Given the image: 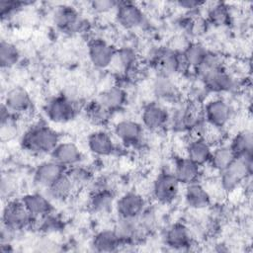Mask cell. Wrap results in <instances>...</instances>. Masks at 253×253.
<instances>
[{
	"instance_id": "cell-1",
	"label": "cell",
	"mask_w": 253,
	"mask_h": 253,
	"mask_svg": "<svg viewBox=\"0 0 253 253\" xmlns=\"http://www.w3.org/2000/svg\"><path fill=\"white\" fill-rule=\"evenodd\" d=\"M59 142V133L45 125L31 126L21 137L23 149L34 154H50Z\"/></svg>"
},
{
	"instance_id": "cell-2",
	"label": "cell",
	"mask_w": 253,
	"mask_h": 253,
	"mask_svg": "<svg viewBox=\"0 0 253 253\" xmlns=\"http://www.w3.org/2000/svg\"><path fill=\"white\" fill-rule=\"evenodd\" d=\"M252 155L236 157V159L219 174L220 188L224 192H232L245 182L252 174Z\"/></svg>"
},
{
	"instance_id": "cell-3",
	"label": "cell",
	"mask_w": 253,
	"mask_h": 253,
	"mask_svg": "<svg viewBox=\"0 0 253 253\" xmlns=\"http://www.w3.org/2000/svg\"><path fill=\"white\" fill-rule=\"evenodd\" d=\"M34 217L27 211L21 200H12L7 202L2 211L3 227L16 232L32 224Z\"/></svg>"
},
{
	"instance_id": "cell-4",
	"label": "cell",
	"mask_w": 253,
	"mask_h": 253,
	"mask_svg": "<svg viewBox=\"0 0 253 253\" xmlns=\"http://www.w3.org/2000/svg\"><path fill=\"white\" fill-rule=\"evenodd\" d=\"M47 119L56 124H63L72 121L78 109L76 104L66 95H57L48 100L44 107Z\"/></svg>"
},
{
	"instance_id": "cell-5",
	"label": "cell",
	"mask_w": 253,
	"mask_h": 253,
	"mask_svg": "<svg viewBox=\"0 0 253 253\" xmlns=\"http://www.w3.org/2000/svg\"><path fill=\"white\" fill-rule=\"evenodd\" d=\"M180 185L181 184L178 182L173 172L167 170L162 171L153 182V197L158 203L169 205L177 199Z\"/></svg>"
},
{
	"instance_id": "cell-6",
	"label": "cell",
	"mask_w": 253,
	"mask_h": 253,
	"mask_svg": "<svg viewBox=\"0 0 253 253\" xmlns=\"http://www.w3.org/2000/svg\"><path fill=\"white\" fill-rule=\"evenodd\" d=\"M203 115L208 125L221 129L231 119L232 109L225 100L216 98L209 101L205 105Z\"/></svg>"
},
{
	"instance_id": "cell-7",
	"label": "cell",
	"mask_w": 253,
	"mask_h": 253,
	"mask_svg": "<svg viewBox=\"0 0 253 253\" xmlns=\"http://www.w3.org/2000/svg\"><path fill=\"white\" fill-rule=\"evenodd\" d=\"M53 23L64 33H78L83 29L84 21L76 8L70 5H60L53 13Z\"/></svg>"
},
{
	"instance_id": "cell-8",
	"label": "cell",
	"mask_w": 253,
	"mask_h": 253,
	"mask_svg": "<svg viewBox=\"0 0 253 253\" xmlns=\"http://www.w3.org/2000/svg\"><path fill=\"white\" fill-rule=\"evenodd\" d=\"M117 48L102 39H94L88 43V56L91 63L99 69L109 67L115 60Z\"/></svg>"
},
{
	"instance_id": "cell-9",
	"label": "cell",
	"mask_w": 253,
	"mask_h": 253,
	"mask_svg": "<svg viewBox=\"0 0 253 253\" xmlns=\"http://www.w3.org/2000/svg\"><path fill=\"white\" fill-rule=\"evenodd\" d=\"M116 20L118 24L127 30L140 27L145 20L141 8L131 1H121L116 8Z\"/></svg>"
},
{
	"instance_id": "cell-10",
	"label": "cell",
	"mask_w": 253,
	"mask_h": 253,
	"mask_svg": "<svg viewBox=\"0 0 253 253\" xmlns=\"http://www.w3.org/2000/svg\"><path fill=\"white\" fill-rule=\"evenodd\" d=\"M67 168L53 159L42 162L37 166L33 175L34 185L45 190L59 177L65 174Z\"/></svg>"
},
{
	"instance_id": "cell-11",
	"label": "cell",
	"mask_w": 253,
	"mask_h": 253,
	"mask_svg": "<svg viewBox=\"0 0 253 253\" xmlns=\"http://www.w3.org/2000/svg\"><path fill=\"white\" fill-rule=\"evenodd\" d=\"M205 88L213 93L227 92L233 89L234 80L222 67L218 66L200 74Z\"/></svg>"
},
{
	"instance_id": "cell-12",
	"label": "cell",
	"mask_w": 253,
	"mask_h": 253,
	"mask_svg": "<svg viewBox=\"0 0 253 253\" xmlns=\"http://www.w3.org/2000/svg\"><path fill=\"white\" fill-rule=\"evenodd\" d=\"M114 230L123 245L134 244L141 240L146 234L143 231L138 216L137 217H119Z\"/></svg>"
},
{
	"instance_id": "cell-13",
	"label": "cell",
	"mask_w": 253,
	"mask_h": 253,
	"mask_svg": "<svg viewBox=\"0 0 253 253\" xmlns=\"http://www.w3.org/2000/svg\"><path fill=\"white\" fill-rule=\"evenodd\" d=\"M114 133L126 146L135 147L142 142L143 126L135 121L123 120L115 125Z\"/></svg>"
},
{
	"instance_id": "cell-14",
	"label": "cell",
	"mask_w": 253,
	"mask_h": 253,
	"mask_svg": "<svg viewBox=\"0 0 253 253\" xmlns=\"http://www.w3.org/2000/svg\"><path fill=\"white\" fill-rule=\"evenodd\" d=\"M170 115L167 109L158 103H150L143 108L141 113L142 126L151 131H157L168 124Z\"/></svg>"
},
{
	"instance_id": "cell-15",
	"label": "cell",
	"mask_w": 253,
	"mask_h": 253,
	"mask_svg": "<svg viewBox=\"0 0 253 253\" xmlns=\"http://www.w3.org/2000/svg\"><path fill=\"white\" fill-rule=\"evenodd\" d=\"M146 209L144 198L136 192H127L116 203L119 217H137Z\"/></svg>"
},
{
	"instance_id": "cell-16",
	"label": "cell",
	"mask_w": 253,
	"mask_h": 253,
	"mask_svg": "<svg viewBox=\"0 0 253 253\" xmlns=\"http://www.w3.org/2000/svg\"><path fill=\"white\" fill-rule=\"evenodd\" d=\"M3 104L14 115L28 113L33 108V101L29 92L21 86H15L8 90Z\"/></svg>"
},
{
	"instance_id": "cell-17",
	"label": "cell",
	"mask_w": 253,
	"mask_h": 253,
	"mask_svg": "<svg viewBox=\"0 0 253 253\" xmlns=\"http://www.w3.org/2000/svg\"><path fill=\"white\" fill-rule=\"evenodd\" d=\"M165 244L175 250L187 249L192 244L190 229L182 222L171 224L164 234Z\"/></svg>"
},
{
	"instance_id": "cell-18",
	"label": "cell",
	"mask_w": 253,
	"mask_h": 253,
	"mask_svg": "<svg viewBox=\"0 0 253 253\" xmlns=\"http://www.w3.org/2000/svg\"><path fill=\"white\" fill-rule=\"evenodd\" d=\"M211 144L204 137L194 136L186 147V157L199 166L208 164L211 155Z\"/></svg>"
},
{
	"instance_id": "cell-19",
	"label": "cell",
	"mask_w": 253,
	"mask_h": 253,
	"mask_svg": "<svg viewBox=\"0 0 253 253\" xmlns=\"http://www.w3.org/2000/svg\"><path fill=\"white\" fill-rule=\"evenodd\" d=\"M51 159L65 166L66 168L78 165L82 160V152L79 147L70 141L59 142L50 153Z\"/></svg>"
},
{
	"instance_id": "cell-20",
	"label": "cell",
	"mask_w": 253,
	"mask_h": 253,
	"mask_svg": "<svg viewBox=\"0 0 253 253\" xmlns=\"http://www.w3.org/2000/svg\"><path fill=\"white\" fill-rule=\"evenodd\" d=\"M22 203L34 218L50 214L53 211L51 201L45 194L31 193L22 197Z\"/></svg>"
},
{
	"instance_id": "cell-21",
	"label": "cell",
	"mask_w": 253,
	"mask_h": 253,
	"mask_svg": "<svg viewBox=\"0 0 253 253\" xmlns=\"http://www.w3.org/2000/svg\"><path fill=\"white\" fill-rule=\"evenodd\" d=\"M176 179L182 185L199 182L201 177V166L197 165L187 157H179L175 161L174 171Z\"/></svg>"
},
{
	"instance_id": "cell-22",
	"label": "cell",
	"mask_w": 253,
	"mask_h": 253,
	"mask_svg": "<svg viewBox=\"0 0 253 253\" xmlns=\"http://www.w3.org/2000/svg\"><path fill=\"white\" fill-rule=\"evenodd\" d=\"M208 190L199 182L186 185L184 199L186 205L193 210H203L211 205V199Z\"/></svg>"
},
{
	"instance_id": "cell-23",
	"label": "cell",
	"mask_w": 253,
	"mask_h": 253,
	"mask_svg": "<svg viewBox=\"0 0 253 253\" xmlns=\"http://www.w3.org/2000/svg\"><path fill=\"white\" fill-rule=\"evenodd\" d=\"M87 145L89 150L98 156H110L116 151V144L113 138L103 130H97L89 134Z\"/></svg>"
},
{
	"instance_id": "cell-24",
	"label": "cell",
	"mask_w": 253,
	"mask_h": 253,
	"mask_svg": "<svg viewBox=\"0 0 253 253\" xmlns=\"http://www.w3.org/2000/svg\"><path fill=\"white\" fill-rule=\"evenodd\" d=\"M126 100L127 96L126 91L119 86H114L104 90L96 99V101L111 114L121 110L126 105Z\"/></svg>"
},
{
	"instance_id": "cell-25",
	"label": "cell",
	"mask_w": 253,
	"mask_h": 253,
	"mask_svg": "<svg viewBox=\"0 0 253 253\" xmlns=\"http://www.w3.org/2000/svg\"><path fill=\"white\" fill-rule=\"evenodd\" d=\"M75 188L74 183L67 173H65L55 182H53L48 188H46L44 190V194L50 201L63 202L70 198Z\"/></svg>"
},
{
	"instance_id": "cell-26",
	"label": "cell",
	"mask_w": 253,
	"mask_h": 253,
	"mask_svg": "<svg viewBox=\"0 0 253 253\" xmlns=\"http://www.w3.org/2000/svg\"><path fill=\"white\" fill-rule=\"evenodd\" d=\"M91 246L97 252H114L124 246L115 230H101L97 232L91 241Z\"/></svg>"
},
{
	"instance_id": "cell-27",
	"label": "cell",
	"mask_w": 253,
	"mask_h": 253,
	"mask_svg": "<svg viewBox=\"0 0 253 253\" xmlns=\"http://www.w3.org/2000/svg\"><path fill=\"white\" fill-rule=\"evenodd\" d=\"M152 89L154 95L161 101L174 102L179 98V90L168 76H157L153 82Z\"/></svg>"
},
{
	"instance_id": "cell-28",
	"label": "cell",
	"mask_w": 253,
	"mask_h": 253,
	"mask_svg": "<svg viewBox=\"0 0 253 253\" xmlns=\"http://www.w3.org/2000/svg\"><path fill=\"white\" fill-rule=\"evenodd\" d=\"M235 159H236V155L230 148L229 144L219 145V146H216L214 149H212L211 155L208 164H210L212 169L220 173L225 168H227Z\"/></svg>"
},
{
	"instance_id": "cell-29",
	"label": "cell",
	"mask_w": 253,
	"mask_h": 253,
	"mask_svg": "<svg viewBox=\"0 0 253 253\" xmlns=\"http://www.w3.org/2000/svg\"><path fill=\"white\" fill-rule=\"evenodd\" d=\"M115 201V195L108 188H100L96 190L90 198V208L93 211L104 213L109 211Z\"/></svg>"
},
{
	"instance_id": "cell-30",
	"label": "cell",
	"mask_w": 253,
	"mask_h": 253,
	"mask_svg": "<svg viewBox=\"0 0 253 253\" xmlns=\"http://www.w3.org/2000/svg\"><path fill=\"white\" fill-rule=\"evenodd\" d=\"M230 148L236 157H244L252 155L253 149V136L252 132L248 129L239 131L234 135L230 144Z\"/></svg>"
},
{
	"instance_id": "cell-31",
	"label": "cell",
	"mask_w": 253,
	"mask_h": 253,
	"mask_svg": "<svg viewBox=\"0 0 253 253\" xmlns=\"http://www.w3.org/2000/svg\"><path fill=\"white\" fill-rule=\"evenodd\" d=\"M209 22L215 27L228 26L231 21L229 9L225 3L218 2L211 7L208 11Z\"/></svg>"
},
{
	"instance_id": "cell-32",
	"label": "cell",
	"mask_w": 253,
	"mask_h": 253,
	"mask_svg": "<svg viewBox=\"0 0 253 253\" xmlns=\"http://www.w3.org/2000/svg\"><path fill=\"white\" fill-rule=\"evenodd\" d=\"M20 59V51L18 47L7 41L2 40L0 43V65L4 68H10L18 63Z\"/></svg>"
},
{
	"instance_id": "cell-33",
	"label": "cell",
	"mask_w": 253,
	"mask_h": 253,
	"mask_svg": "<svg viewBox=\"0 0 253 253\" xmlns=\"http://www.w3.org/2000/svg\"><path fill=\"white\" fill-rule=\"evenodd\" d=\"M183 52L190 67L197 69L202 64L209 51L203 44L199 42H192L187 45Z\"/></svg>"
},
{
	"instance_id": "cell-34",
	"label": "cell",
	"mask_w": 253,
	"mask_h": 253,
	"mask_svg": "<svg viewBox=\"0 0 253 253\" xmlns=\"http://www.w3.org/2000/svg\"><path fill=\"white\" fill-rule=\"evenodd\" d=\"M86 116L89 121L96 125H104L110 118L111 113L102 107L96 100L90 102L85 109Z\"/></svg>"
},
{
	"instance_id": "cell-35",
	"label": "cell",
	"mask_w": 253,
	"mask_h": 253,
	"mask_svg": "<svg viewBox=\"0 0 253 253\" xmlns=\"http://www.w3.org/2000/svg\"><path fill=\"white\" fill-rule=\"evenodd\" d=\"M66 173L70 177L76 188L87 184L92 177L91 172L88 169L78 165L70 167L69 169H67Z\"/></svg>"
},
{
	"instance_id": "cell-36",
	"label": "cell",
	"mask_w": 253,
	"mask_h": 253,
	"mask_svg": "<svg viewBox=\"0 0 253 253\" xmlns=\"http://www.w3.org/2000/svg\"><path fill=\"white\" fill-rule=\"evenodd\" d=\"M115 60H117L120 63V65L126 70L130 69L134 65L136 61V55L134 50H132L131 48L122 47L120 49H117Z\"/></svg>"
},
{
	"instance_id": "cell-37",
	"label": "cell",
	"mask_w": 253,
	"mask_h": 253,
	"mask_svg": "<svg viewBox=\"0 0 253 253\" xmlns=\"http://www.w3.org/2000/svg\"><path fill=\"white\" fill-rule=\"evenodd\" d=\"M118 1L114 0H98V1H92L90 3L91 9L96 13H107L113 9H116L118 6Z\"/></svg>"
},
{
	"instance_id": "cell-38",
	"label": "cell",
	"mask_w": 253,
	"mask_h": 253,
	"mask_svg": "<svg viewBox=\"0 0 253 253\" xmlns=\"http://www.w3.org/2000/svg\"><path fill=\"white\" fill-rule=\"evenodd\" d=\"M22 5H24V3L23 2H18V1H5V0L0 1L1 17L4 18L5 16H8V15L12 14L14 11L21 8Z\"/></svg>"
},
{
	"instance_id": "cell-39",
	"label": "cell",
	"mask_w": 253,
	"mask_h": 253,
	"mask_svg": "<svg viewBox=\"0 0 253 253\" xmlns=\"http://www.w3.org/2000/svg\"><path fill=\"white\" fill-rule=\"evenodd\" d=\"M14 189V181L9 178L8 176L2 177V181H1V192L2 195H9Z\"/></svg>"
},
{
	"instance_id": "cell-40",
	"label": "cell",
	"mask_w": 253,
	"mask_h": 253,
	"mask_svg": "<svg viewBox=\"0 0 253 253\" xmlns=\"http://www.w3.org/2000/svg\"><path fill=\"white\" fill-rule=\"evenodd\" d=\"M177 4L185 9H194L202 6L204 2L202 1H197V0H179Z\"/></svg>"
}]
</instances>
